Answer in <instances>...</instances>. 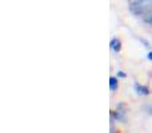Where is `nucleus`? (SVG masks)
<instances>
[{
	"label": "nucleus",
	"mask_w": 152,
	"mask_h": 133,
	"mask_svg": "<svg viewBox=\"0 0 152 133\" xmlns=\"http://www.w3.org/2000/svg\"><path fill=\"white\" fill-rule=\"evenodd\" d=\"M135 88H136V92L137 93H143V94H148L150 93V91H148L147 88H145V86H142V85H135Z\"/></svg>",
	"instance_id": "1"
},
{
	"label": "nucleus",
	"mask_w": 152,
	"mask_h": 133,
	"mask_svg": "<svg viewBox=\"0 0 152 133\" xmlns=\"http://www.w3.org/2000/svg\"><path fill=\"white\" fill-rule=\"evenodd\" d=\"M111 47H112L113 51H119L120 49V43L115 39V40H112V43H111Z\"/></svg>",
	"instance_id": "2"
},
{
	"label": "nucleus",
	"mask_w": 152,
	"mask_h": 133,
	"mask_svg": "<svg viewBox=\"0 0 152 133\" xmlns=\"http://www.w3.org/2000/svg\"><path fill=\"white\" fill-rule=\"evenodd\" d=\"M116 86H118V85H116V78L115 77H111V89L113 91V89H116Z\"/></svg>",
	"instance_id": "3"
},
{
	"label": "nucleus",
	"mask_w": 152,
	"mask_h": 133,
	"mask_svg": "<svg viewBox=\"0 0 152 133\" xmlns=\"http://www.w3.org/2000/svg\"><path fill=\"white\" fill-rule=\"evenodd\" d=\"M147 21H148V23H150V24H152V16H150V17L147 19Z\"/></svg>",
	"instance_id": "4"
},
{
	"label": "nucleus",
	"mask_w": 152,
	"mask_h": 133,
	"mask_svg": "<svg viewBox=\"0 0 152 133\" xmlns=\"http://www.w3.org/2000/svg\"><path fill=\"white\" fill-rule=\"evenodd\" d=\"M148 59H150V60H152V52L148 53Z\"/></svg>",
	"instance_id": "5"
},
{
	"label": "nucleus",
	"mask_w": 152,
	"mask_h": 133,
	"mask_svg": "<svg viewBox=\"0 0 152 133\" xmlns=\"http://www.w3.org/2000/svg\"><path fill=\"white\" fill-rule=\"evenodd\" d=\"M148 112H150V113H152V107H151V108H148Z\"/></svg>",
	"instance_id": "6"
}]
</instances>
